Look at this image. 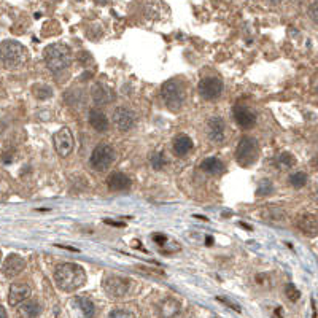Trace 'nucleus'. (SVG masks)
I'll use <instances>...</instances> for the list:
<instances>
[{
	"label": "nucleus",
	"instance_id": "obj_1",
	"mask_svg": "<svg viewBox=\"0 0 318 318\" xmlns=\"http://www.w3.org/2000/svg\"><path fill=\"white\" fill-rule=\"evenodd\" d=\"M54 280H56V285H58L59 290L72 293V291H77L78 288H81L85 285L86 272H85V269L78 264L64 263L56 267Z\"/></svg>",
	"mask_w": 318,
	"mask_h": 318
},
{
	"label": "nucleus",
	"instance_id": "obj_2",
	"mask_svg": "<svg viewBox=\"0 0 318 318\" xmlns=\"http://www.w3.org/2000/svg\"><path fill=\"white\" fill-rule=\"evenodd\" d=\"M45 61L51 72H62L72 62V51L64 43H53L45 50Z\"/></svg>",
	"mask_w": 318,
	"mask_h": 318
},
{
	"label": "nucleus",
	"instance_id": "obj_3",
	"mask_svg": "<svg viewBox=\"0 0 318 318\" xmlns=\"http://www.w3.org/2000/svg\"><path fill=\"white\" fill-rule=\"evenodd\" d=\"M0 51H2V62L8 69H19L27 59L26 48L19 42H14V40H5V42H2Z\"/></svg>",
	"mask_w": 318,
	"mask_h": 318
},
{
	"label": "nucleus",
	"instance_id": "obj_4",
	"mask_svg": "<svg viewBox=\"0 0 318 318\" xmlns=\"http://www.w3.org/2000/svg\"><path fill=\"white\" fill-rule=\"evenodd\" d=\"M162 99L169 110L177 111L182 108V105L185 102V86L182 81L178 80H169L162 85L161 89Z\"/></svg>",
	"mask_w": 318,
	"mask_h": 318
},
{
	"label": "nucleus",
	"instance_id": "obj_5",
	"mask_svg": "<svg viewBox=\"0 0 318 318\" xmlns=\"http://www.w3.org/2000/svg\"><path fill=\"white\" fill-rule=\"evenodd\" d=\"M259 148L258 142L251 137H243L240 143L237 145V150H235V158L240 166H250L258 159Z\"/></svg>",
	"mask_w": 318,
	"mask_h": 318
},
{
	"label": "nucleus",
	"instance_id": "obj_6",
	"mask_svg": "<svg viewBox=\"0 0 318 318\" xmlns=\"http://www.w3.org/2000/svg\"><path fill=\"white\" fill-rule=\"evenodd\" d=\"M115 162V150L110 145H97L91 153L89 164L94 170H107Z\"/></svg>",
	"mask_w": 318,
	"mask_h": 318
},
{
	"label": "nucleus",
	"instance_id": "obj_7",
	"mask_svg": "<svg viewBox=\"0 0 318 318\" xmlns=\"http://www.w3.org/2000/svg\"><path fill=\"white\" fill-rule=\"evenodd\" d=\"M223 93V81L216 77H207L202 78L199 83V94L207 101H213Z\"/></svg>",
	"mask_w": 318,
	"mask_h": 318
},
{
	"label": "nucleus",
	"instance_id": "obj_8",
	"mask_svg": "<svg viewBox=\"0 0 318 318\" xmlns=\"http://www.w3.org/2000/svg\"><path fill=\"white\" fill-rule=\"evenodd\" d=\"M54 142V148L61 156H69V154L73 151V135L70 132L69 127H62L53 137Z\"/></svg>",
	"mask_w": 318,
	"mask_h": 318
},
{
	"label": "nucleus",
	"instance_id": "obj_9",
	"mask_svg": "<svg viewBox=\"0 0 318 318\" xmlns=\"http://www.w3.org/2000/svg\"><path fill=\"white\" fill-rule=\"evenodd\" d=\"M104 288L113 298H121L129 291V280L123 277L111 275L104 280Z\"/></svg>",
	"mask_w": 318,
	"mask_h": 318
},
{
	"label": "nucleus",
	"instance_id": "obj_10",
	"mask_svg": "<svg viewBox=\"0 0 318 318\" xmlns=\"http://www.w3.org/2000/svg\"><path fill=\"white\" fill-rule=\"evenodd\" d=\"M113 124L119 130H129L135 124V113L126 107H118L113 111Z\"/></svg>",
	"mask_w": 318,
	"mask_h": 318
},
{
	"label": "nucleus",
	"instance_id": "obj_11",
	"mask_svg": "<svg viewBox=\"0 0 318 318\" xmlns=\"http://www.w3.org/2000/svg\"><path fill=\"white\" fill-rule=\"evenodd\" d=\"M207 134L212 142L221 143L226 138V124L224 119L219 116H212L207 123Z\"/></svg>",
	"mask_w": 318,
	"mask_h": 318
},
{
	"label": "nucleus",
	"instance_id": "obj_12",
	"mask_svg": "<svg viewBox=\"0 0 318 318\" xmlns=\"http://www.w3.org/2000/svg\"><path fill=\"white\" fill-rule=\"evenodd\" d=\"M24 267H26V261H24L19 255H10L3 261L2 271L6 277L11 279V277L19 275L24 271Z\"/></svg>",
	"mask_w": 318,
	"mask_h": 318
},
{
	"label": "nucleus",
	"instance_id": "obj_13",
	"mask_svg": "<svg viewBox=\"0 0 318 318\" xmlns=\"http://www.w3.org/2000/svg\"><path fill=\"white\" fill-rule=\"evenodd\" d=\"M232 116L235 119V123L242 127H251L256 121L255 113L248 107H245V105H235L232 110Z\"/></svg>",
	"mask_w": 318,
	"mask_h": 318
},
{
	"label": "nucleus",
	"instance_id": "obj_14",
	"mask_svg": "<svg viewBox=\"0 0 318 318\" xmlns=\"http://www.w3.org/2000/svg\"><path fill=\"white\" fill-rule=\"evenodd\" d=\"M91 96H93V101L96 104H101V105H107L115 99L113 91L104 83H96L91 89Z\"/></svg>",
	"mask_w": 318,
	"mask_h": 318
},
{
	"label": "nucleus",
	"instance_id": "obj_15",
	"mask_svg": "<svg viewBox=\"0 0 318 318\" xmlns=\"http://www.w3.org/2000/svg\"><path fill=\"white\" fill-rule=\"evenodd\" d=\"M299 231L309 235V237H315L318 235V216L315 215H303L298 219Z\"/></svg>",
	"mask_w": 318,
	"mask_h": 318
},
{
	"label": "nucleus",
	"instance_id": "obj_16",
	"mask_svg": "<svg viewBox=\"0 0 318 318\" xmlns=\"http://www.w3.org/2000/svg\"><path fill=\"white\" fill-rule=\"evenodd\" d=\"M30 296V288L27 285H11L8 293V303L10 306H19Z\"/></svg>",
	"mask_w": 318,
	"mask_h": 318
},
{
	"label": "nucleus",
	"instance_id": "obj_17",
	"mask_svg": "<svg viewBox=\"0 0 318 318\" xmlns=\"http://www.w3.org/2000/svg\"><path fill=\"white\" fill-rule=\"evenodd\" d=\"M107 185L111 191H126L130 188V180L127 175L121 174V172H115L108 177Z\"/></svg>",
	"mask_w": 318,
	"mask_h": 318
},
{
	"label": "nucleus",
	"instance_id": "obj_18",
	"mask_svg": "<svg viewBox=\"0 0 318 318\" xmlns=\"http://www.w3.org/2000/svg\"><path fill=\"white\" fill-rule=\"evenodd\" d=\"M89 124H91L97 132H105L108 129V119L101 110L93 108L89 111Z\"/></svg>",
	"mask_w": 318,
	"mask_h": 318
},
{
	"label": "nucleus",
	"instance_id": "obj_19",
	"mask_svg": "<svg viewBox=\"0 0 318 318\" xmlns=\"http://www.w3.org/2000/svg\"><path fill=\"white\" fill-rule=\"evenodd\" d=\"M193 148V140L188 135H178L174 140V151L178 156H185L186 153H190Z\"/></svg>",
	"mask_w": 318,
	"mask_h": 318
},
{
	"label": "nucleus",
	"instance_id": "obj_20",
	"mask_svg": "<svg viewBox=\"0 0 318 318\" xmlns=\"http://www.w3.org/2000/svg\"><path fill=\"white\" fill-rule=\"evenodd\" d=\"M201 167H202L204 172L212 174V175H218V174H221L223 170H224L223 162L219 161V159H216V158H207V159H204L202 164H201Z\"/></svg>",
	"mask_w": 318,
	"mask_h": 318
},
{
	"label": "nucleus",
	"instance_id": "obj_21",
	"mask_svg": "<svg viewBox=\"0 0 318 318\" xmlns=\"http://www.w3.org/2000/svg\"><path fill=\"white\" fill-rule=\"evenodd\" d=\"M42 314V307L35 301H24L19 304V315L21 317H38Z\"/></svg>",
	"mask_w": 318,
	"mask_h": 318
},
{
	"label": "nucleus",
	"instance_id": "obj_22",
	"mask_svg": "<svg viewBox=\"0 0 318 318\" xmlns=\"http://www.w3.org/2000/svg\"><path fill=\"white\" fill-rule=\"evenodd\" d=\"M180 312V304L174 299H164L159 306V314L162 317H175Z\"/></svg>",
	"mask_w": 318,
	"mask_h": 318
},
{
	"label": "nucleus",
	"instance_id": "obj_23",
	"mask_svg": "<svg viewBox=\"0 0 318 318\" xmlns=\"http://www.w3.org/2000/svg\"><path fill=\"white\" fill-rule=\"evenodd\" d=\"M73 304L80 309L81 314H83L85 317H94L96 309H94V304H93L91 299H88L85 296H78L75 301H73Z\"/></svg>",
	"mask_w": 318,
	"mask_h": 318
},
{
	"label": "nucleus",
	"instance_id": "obj_24",
	"mask_svg": "<svg viewBox=\"0 0 318 318\" xmlns=\"http://www.w3.org/2000/svg\"><path fill=\"white\" fill-rule=\"evenodd\" d=\"M277 167H280V169H288V167H291V166H295V162H296V159H295V156H293V154H290V153H282V154H279V156H277Z\"/></svg>",
	"mask_w": 318,
	"mask_h": 318
},
{
	"label": "nucleus",
	"instance_id": "obj_25",
	"mask_svg": "<svg viewBox=\"0 0 318 318\" xmlns=\"http://www.w3.org/2000/svg\"><path fill=\"white\" fill-rule=\"evenodd\" d=\"M290 183L295 186V188H303L307 183V175L304 172H296L290 177Z\"/></svg>",
	"mask_w": 318,
	"mask_h": 318
},
{
	"label": "nucleus",
	"instance_id": "obj_26",
	"mask_svg": "<svg viewBox=\"0 0 318 318\" xmlns=\"http://www.w3.org/2000/svg\"><path fill=\"white\" fill-rule=\"evenodd\" d=\"M53 91L50 86H37L35 88V97L37 99H48V97H51Z\"/></svg>",
	"mask_w": 318,
	"mask_h": 318
},
{
	"label": "nucleus",
	"instance_id": "obj_27",
	"mask_svg": "<svg viewBox=\"0 0 318 318\" xmlns=\"http://www.w3.org/2000/svg\"><path fill=\"white\" fill-rule=\"evenodd\" d=\"M285 293H287V296L290 301H298L301 298V293L298 291V288L295 287L293 283H288L287 288H285Z\"/></svg>",
	"mask_w": 318,
	"mask_h": 318
},
{
	"label": "nucleus",
	"instance_id": "obj_28",
	"mask_svg": "<svg viewBox=\"0 0 318 318\" xmlns=\"http://www.w3.org/2000/svg\"><path fill=\"white\" fill-rule=\"evenodd\" d=\"M164 162H166V159H164V156H162V153L151 154V166L156 170H159L161 167H164Z\"/></svg>",
	"mask_w": 318,
	"mask_h": 318
},
{
	"label": "nucleus",
	"instance_id": "obj_29",
	"mask_svg": "<svg viewBox=\"0 0 318 318\" xmlns=\"http://www.w3.org/2000/svg\"><path fill=\"white\" fill-rule=\"evenodd\" d=\"M272 183H271V180H263L259 183V186H258V194L259 196H264V194H269V193H272Z\"/></svg>",
	"mask_w": 318,
	"mask_h": 318
},
{
	"label": "nucleus",
	"instance_id": "obj_30",
	"mask_svg": "<svg viewBox=\"0 0 318 318\" xmlns=\"http://www.w3.org/2000/svg\"><path fill=\"white\" fill-rule=\"evenodd\" d=\"M309 16H311V19L314 22L318 24V0H317V2H314L311 5V8H309Z\"/></svg>",
	"mask_w": 318,
	"mask_h": 318
},
{
	"label": "nucleus",
	"instance_id": "obj_31",
	"mask_svg": "<svg viewBox=\"0 0 318 318\" xmlns=\"http://www.w3.org/2000/svg\"><path fill=\"white\" fill-rule=\"evenodd\" d=\"M108 317H111V318H116V317H135V314L129 312V311H121V309H115V311H111L108 314Z\"/></svg>",
	"mask_w": 318,
	"mask_h": 318
},
{
	"label": "nucleus",
	"instance_id": "obj_32",
	"mask_svg": "<svg viewBox=\"0 0 318 318\" xmlns=\"http://www.w3.org/2000/svg\"><path fill=\"white\" fill-rule=\"evenodd\" d=\"M153 240L156 242V243H159V245H162V243H166L167 237H166L164 234H154L153 235Z\"/></svg>",
	"mask_w": 318,
	"mask_h": 318
},
{
	"label": "nucleus",
	"instance_id": "obj_33",
	"mask_svg": "<svg viewBox=\"0 0 318 318\" xmlns=\"http://www.w3.org/2000/svg\"><path fill=\"white\" fill-rule=\"evenodd\" d=\"M107 224H113V226H123V223H116V221H110V219H105Z\"/></svg>",
	"mask_w": 318,
	"mask_h": 318
},
{
	"label": "nucleus",
	"instance_id": "obj_34",
	"mask_svg": "<svg viewBox=\"0 0 318 318\" xmlns=\"http://www.w3.org/2000/svg\"><path fill=\"white\" fill-rule=\"evenodd\" d=\"M94 2H96L97 5H105V3L108 2V0H94Z\"/></svg>",
	"mask_w": 318,
	"mask_h": 318
},
{
	"label": "nucleus",
	"instance_id": "obj_35",
	"mask_svg": "<svg viewBox=\"0 0 318 318\" xmlns=\"http://www.w3.org/2000/svg\"><path fill=\"white\" fill-rule=\"evenodd\" d=\"M0 315H2V318H6V312H5V309H3V307L0 309Z\"/></svg>",
	"mask_w": 318,
	"mask_h": 318
},
{
	"label": "nucleus",
	"instance_id": "obj_36",
	"mask_svg": "<svg viewBox=\"0 0 318 318\" xmlns=\"http://www.w3.org/2000/svg\"><path fill=\"white\" fill-rule=\"evenodd\" d=\"M272 3H280V0H271Z\"/></svg>",
	"mask_w": 318,
	"mask_h": 318
},
{
	"label": "nucleus",
	"instance_id": "obj_37",
	"mask_svg": "<svg viewBox=\"0 0 318 318\" xmlns=\"http://www.w3.org/2000/svg\"><path fill=\"white\" fill-rule=\"evenodd\" d=\"M53 2H61V0H53Z\"/></svg>",
	"mask_w": 318,
	"mask_h": 318
},
{
	"label": "nucleus",
	"instance_id": "obj_38",
	"mask_svg": "<svg viewBox=\"0 0 318 318\" xmlns=\"http://www.w3.org/2000/svg\"><path fill=\"white\" fill-rule=\"evenodd\" d=\"M77 2H83V0H77Z\"/></svg>",
	"mask_w": 318,
	"mask_h": 318
},
{
	"label": "nucleus",
	"instance_id": "obj_39",
	"mask_svg": "<svg viewBox=\"0 0 318 318\" xmlns=\"http://www.w3.org/2000/svg\"><path fill=\"white\" fill-rule=\"evenodd\" d=\"M317 93H318V86H317Z\"/></svg>",
	"mask_w": 318,
	"mask_h": 318
}]
</instances>
